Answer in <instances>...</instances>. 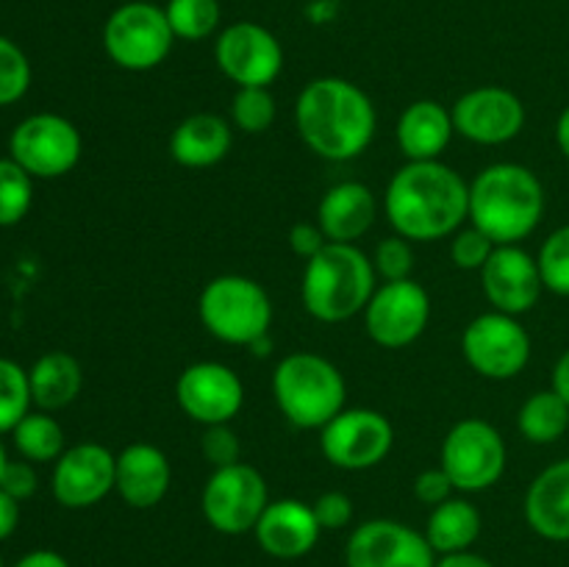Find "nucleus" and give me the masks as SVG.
Here are the masks:
<instances>
[{
  "label": "nucleus",
  "instance_id": "obj_1",
  "mask_svg": "<svg viewBox=\"0 0 569 567\" xmlns=\"http://www.w3.org/2000/svg\"><path fill=\"white\" fill-rule=\"evenodd\" d=\"M383 211L409 242H437L470 220V183L439 159L409 161L389 181Z\"/></svg>",
  "mask_w": 569,
  "mask_h": 567
},
{
  "label": "nucleus",
  "instance_id": "obj_2",
  "mask_svg": "<svg viewBox=\"0 0 569 567\" xmlns=\"http://www.w3.org/2000/svg\"><path fill=\"white\" fill-rule=\"evenodd\" d=\"M295 126L311 153L328 161L359 159L376 139V103L359 83L322 76L295 100Z\"/></svg>",
  "mask_w": 569,
  "mask_h": 567
},
{
  "label": "nucleus",
  "instance_id": "obj_3",
  "mask_svg": "<svg viewBox=\"0 0 569 567\" xmlns=\"http://www.w3.org/2000/svg\"><path fill=\"white\" fill-rule=\"evenodd\" d=\"M545 217V187L517 161L483 167L470 183V222L495 245H520Z\"/></svg>",
  "mask_w": 569,
  "mask_h": 567
},
{
  "label": "nucleus",
  "instance_id": "obj_4",
  "mask_svg": "<svg viewBox=\"0 0 569 567\" xmlns=\"http://www.w3.org/2000/svg\"><path fill=\"white\" fill-rule=\"evenodd\" d=\"M376 267L359 245L328 242L306 261L300 298L306 311L320 322H345L365 315L376 292Z\"/></svg>",
  "mask_w": 569,
  "mask_h": 567
},
{
  "label": "nucleus",
  "instance_id": "obj_5",
  "mask_svg": "<svg viewBox=\"0 0 569 567\" xmlns=\"http://www.w3.org/2000/svg\"><path fill=\"white\" fill-rule=\"evenodd\" d=\"M272 398L292 426L320 431L345 409L348 384L331 359L298 350L278 361L272 372Z\"/></svg>",
  "mask_w": 569,
  "mask_h": 567
},
{
  "label": "nucleus",
  "instance_id": "obj_6",
  "mask_svg": "<svg viewBox=\"0 0 569 567\" xmlns=\"http://www.w3.org/2000/svg\"><path fill=\"white\" fill-rule=\"evenodd\" d=\"M198 315L214 339L250 348L270 334L272 300L259 281L228 272L206 284L198 298Z\"/></svg>",
  "mask_w": 569,
  "mask_h": 567
},
{
  "label": "nucleus",
  "instance_id": "obj_7",
  "mask_svg": "<svg viewBox=\"0 0 569 567\" xmlns=\"http://www.w3.org/2000/svg\"><path fill=\"white\" fill-rule=\"evenodd\" d=\"M176 33L167 22L164 6L131 0L117 6L103 26V50L128 72H148L170 56Z\"/></svg>",
  "mask_w": 569,
  "mask_h": 567
},
{
  "label": "nucleus",
  "instance_id": "obj_8",
  "mask_svg": "<svg viewBox=\"0 0 569 567\" xmlns=\"http://www.w3.org/2000/svg\"><path fill=\"white\" fill-rule=\"evenodd\" d=\"M506 465L509 450L503 434L481 417H465L445 437L439 467L461 493H483L495 487L503 478Z\"/></svg>",
  "mask_w": 569,
  "mask_h": 567
},
{
  "label": "nucleus",
  "instance_id": "obj_9",
  "mask_svg": "<svg viewBox=\"0 0 569 567\" xmlns=\"http://www.w3.org/2000/svg\"><path fill=\"white\" fill-rule=\"evenodd\" d=\"M267 504H270V489L264 476L244 461L211 472L200 495L206 523L228 537L253 531Z\"/></svg>",
  "mask_w": 569,
  "mask_h": 567
},
{
  "label": "nucleus",
  "instance_id": "obj_10",
  "mask_svg": "<svg viewBox=\"0 0 569 567\" xmlns=\"http://www.w3.org/2000/svg\"><path fill=\"white\" fill-rule=\"evenodd\" d=\"M461 354L478 376L489 381H509L531 361V334L517 317L492 309L478 315L465 328Z\"/></svg>",
  "mask_w": 569,
  "mask_h": 567
},
{
  "label": "nucleus",
  "instance_id": "obj_11",
  "mask_svg": "<svg viewBox=\"0 0 569 567\" xmlns=\"http://www.w3.org/2000/svg\"><path fill=\"white\" fill-rule=\"evenodd\" d=\"M81 131L67 117L31 115L9 137V156L31 178H61L81 161Z\"/></svg>",
  "mask_w": 569,
  "mask_h": 567
},
{
  "label": "nucleus",
  "instance_id": "obj_12",
  "mask_svg": "<svg viewBox=\"0 0 569 567\" xmlns=\"http://www.w3.org/2000/svg\"><path fill=\"white\" fill-rule=\"evenodd\" d=\"M395 445V426L376 409H342L320 428V450L333 467L350 472L378 467Z\"/></svg>",
  "mask_w": 569,
  "mask_h": 567
},
{
  "label": "nucleus",
  "instance_id": "obj_13",
  "mask_svg": "<svg viewBox=\"0 0 569 567\" xmlns=\"http://www.w3.org/2000/svg\"><path fill=\"white\" fill-rule=\"evenodd\" d=\"M431 320V298L415 278L383 281L365 309L367 337L389 350L417 342Z\"/></svg>",
  "mask_w": 569,
  "mask_h": 567
},
{
  "label": "nucleus",
  "instance_id": "obj_14",
  "mask_svg": "<svg viewBox=\"0 0 569 567\" xmlns=\"http://www.w3.org/2000/svg\"><path fill=\"white\" fill-rule=\"evenodd\" d=\"M214 59L222 76L237 87H270L283 70V48L276 33L248 20L222 28Z\"/></svg>",
  "mask_w": 569,
  "mask_h": 567
},
{
  "label": "nucleus",
  "instance_id": "obj_15",
  "mask_svg": "<svg viewBox=\"0 0 569 567\" xmlns=\"http://www.w3.org/2000/svg\"><path fill=\"white\" fill-rule=\"evenodd\" d=\"M348 567H437V550L417 528L378 517L353 528L345 545Z\"/></svg>",
  "mask_w": 569,
  "mask_h": 567
},
{
  "label": "nucleus",
  "instance_id": "obj_16",
  "mask_svg": "<svg viewBox=\"0 0 569 567\" xmlns=\"http://www.w3.org/2000/svg\"><path fill=\"white\" fill-rule=\"evenodd\" d=\"M176 400L189 420L200 426H222L242 411L244 384L220 361H194L178 376Z\"/></svg>",
  "mask_w": 569,
  "mask_h": 567
},
{
  "label": "nucleus",
  "instance_id": "obj_17",
  "mask_svg": "<svg viewBox=\"0 0 569 567\" xmlns=\"http://www.w3.org/2000/svg\"><path fill=\"white\" fill-rule=\"evenodd\" d=\"M456 133L476 145H506L526 128V103L506 87H478L450 109Z\"/></svg>",
  "mask_w": 569,
  "mask_h": 567
},
{
  "label": "nucleus",
  "instance_id": "obj_18",
  "mask_svg": "<svg viewBox=\"0 0 569 567\" xmlns=\"http://www.w3.org/2000/svg\"><path fill=\"white\" fill-rule=\"evenodd\" d=\"M117 456L100 442H81L67 448L53 467V498L64 509H89L114 489Z\"/></svg>",
  "mask_w": 569,
  "mask_h": 567
},
{
  "label": "nucleus",
  "instance_id": "obj_19",
  "mask_svg": "<svg viewBox=\"0 0 569 567\" xmlns=\"http://www.w3.org/2000/svg\"><path fill=\"white\" fill-rule=\"evenodd\" d=\"M481 289L495 311L520 317L542 298V272L537 256L520 245H498L481 267Z\"/></svg>",
  "mask_w": 569,
  "mask_h": 567
},
{
  "label": "nucleus",
  "instance_id": "obj_20",
  "mask_svg": "<svg viewBox=\"0 0 569 567\" xmlns=\"http://www.w3.org/2000/svg\"><path fill=\"white\" fill-rule=\"evenodd\" d=\"M256 543L272 559H300L311 554L322 528L315 509L298 498L270 500L253 528Z\"/></svg>",
  "mask_w": 569,
  "mask_h": 567
},
{
  "label": "nucleus",
  "instance_id": "obj_21",
  "mask_svg": "<svg viewBox=\"0 0 569 567\" xmlns=\"http://www.w3.org/2000/svg\"><path fill=\"white\" fill-rule=\"evenodd\" d=\"M172 484L170 459L150 442H133L117 454L114 489L131 509H153Z\"/></svg>",
  "mask_w": 569,
  "mask_h": 567
},
{
  "label": "nucleus",
  "instance_id": "obj_22",
  "mask_svg": "<svg viewBox=\"0 0 569 567\" xmlns=\"http://www.w3.org/2000/svg\"><path fill=\"white\" fill-rule=\"evenodd\" d=\"M376 215V195L361 181L333 183L317 206V222L326 231L328 242L356 245V239L370 231Z\"/></svg>",
  "mask_w": 569,
  "mask_h": 567
},
{
  "label": "nucleus",
  "instance_id": "obj_23",
  "mask_svg": "<svg viewBox=\"0 0 569 567\" xmlns=\"http://www.w3.org/2000/svg\"><path fill=\"white\" fill-rule=\"evenodd\" d=\"M526 520L550 543H569V459L553 461L526 493Z\"/></svg>",
  "mask_w": 569,
  "mask_h": 567
},
{
  "label": "nucleus",
  "instance_id": "obj_24",
  "mask_svg": "<svg viewBox=\"0 0 569 567\" xmlns=\"http://www.w3.org/2000/svg\"><path fill=\"white\" fill-rule=\"evenodd\" d=\"M233 128L226 117L214 111H198L178 122L170 137V156L189 170L214 167L231 153Z\"/></svg>",
  "mask_w": 569,
  "mask_h": 567
},
{
  "label": "nucleus",
  "instance_id": "obj_25",
  "mask_svg": "<svg viewBox=\"0 0 569 567\" xmlns=\"http://www.w3.org/2000/svg\"><path fill=\"white\" fill-rule=\"evenodd\" d=\"M453 115L437 100H415L403 109L398 120L400 150L409 161H437L453 139Z\"/></svg>",
  "mask_w": 569,
  "mask_h": 567
},
{
  "label": "nucleus",
  "instance_id": "obj_26",
  "mask_svg": "<svg viewBox=\"0 0 569 567\" xmlns=\"http://www.w3.org/2000/svg\"><path fill=\"white\" fill-rule=\"evenodd\" d=\"M28 381H31V398L39 409L59 411L81 395L83 370L72 354L50 350L33 361Z\"/></svg>",
  "mask_w": 569,
  "mask_h": 567
},
{
  "label": "nucleus",
  "instance_id": "obj_27",
  "mask_svg": "<svg viewBox=\"0 0 569 567\" xmlns=\"http://www.w3.org/2000/svg\"><path fill=\"white\" fill-rule=\"evenodd\" d=\"M481 528L483 520L476 504H470L467 498H448L445 504L433 506L426 526V539L437 550V556L461 554L478 543Z\"/></svg>",
  "mask_w": 569,
  "mask_h": 567
},
{
  "label": "nucleus",
  "instance_id": "obj_28",
  "mask_svg": "<svg viewBox=\"0 0 569 567\" xmlns=\"http://www.w3.org/2000/svg\"><path fill=\"white\" fill-rule=\"evenodd\" d=\"M517 428L533 445L559 442L569 431V404L553 387L539 389L520 406Z\"/></svg>",
  "mask_w": 569,
  "mask_h": 567
},
{
  "label": "nucleus",
  "instance_id": "obj_29",
  "mask_svg": "<svg viewBox=\"0 0 569 567\" xmlns=\"http://www.w3.org/2000/svg\"><path fill=\"white\" fill-rule=\"evenodd\" d=\"M14 448L26 461H56L64 454V428L50 411H28L14 431Z\"/></svg>",
  "mask_w": 569,
  "mask_h": 567
},
{
  "label": "nucleus",
  "instance_id": "obj_30",
  "mask_svg": "<svg viewBox=\"0 0 569 567\" xmlns=\"http://www.w3.org/2000/svg\"><path fill=\"white\" fill-rule=\"evenodd\" d=\"M164 14L176 39L200 42L220 31L222 6L220 0H167Z\"/></svg>",
  "mask_w": 569,
  "mask_h": 567
},
{
  "label": "nucleus",
  "instance_id": "obj_31",
  "mask_svg": "<svg viewBox=\"0 0 569 567\" xmlns=\"http://www.w3.org/2000/svg\"><path fill=\"white\" fill-rule=\"evenodd\" d=\"M31 381L17 361L0 359V434L14 431L17 422L31 411Z\"/></svg>",
  "mask_w": 569,
  "mask_h": 567
},
{
  "label": "nucleus",
  "instance_id": "obj_32",
  "mask_svg": "<svg viewBox=\"0 0 569 567\" xmlns=\"http://www.w3.org/2000/svg\"><path fill=\"white\" fill-rule=\"evenodd\" d=\"M33 203V178L14 159H0V228L17 226Z\"/></svg>",
  "mask_w": 569,
  "mask_h": 567
},
{
  "label": "nucleus",
  "instance_id": "obj_33",
  "mask_svg": "<svg viewBox=\"0 0 569 567\" xmlns=\"http://www.w3.org/2000/svg\"><path fill=\"white\" fill-rule=\"evenodd\" d=\"M278 106L270 87H239L231 100V122L242 133H264L276 122Z\"/></svg>",
  "mask_w": 569,
  "mask_h": 567
},
{
  "label": "nucleus",
  "instance_id": "obj_34",
  "mask_svg": "<svg viewBox=\"0 0 569 567\" xmlns=\"http://www.w3.org/2000/svg\"><path fill=\"white\" fill-rule=\"evenodd\" d=\"M539 272L548 292L569 298V226L556 228L537 253Z\"/></svg>",
  "mask_w": 569,
  "mask_h": 567
},
{
  "label": "nucleus",
  "instance_id": "obj_35",
  "mask_svg": "<svg viewBox=\"0 0 569 567\" xmlns=\"http://www.w3.org/2000/svg\"><path fill=\"white\" fill-rule=\"evenodd\" d=\"M31 87V61L17 42L0 37V106H11L26 98Z\"/></svg>",
  "mask_w": 569,
  "mask_h": 567
},
{
  "label": "nucleus",
  "instance_id": "obj_36",
  "mask_svg": "<svg viewBox=\"0 0 569 567\" xmlns=\"http://www.w3.org/2000/svg\"><path fill=\"white\" fill-rule=\"evenodd\" d=\"M372 267H376V272L383 281H403V278H411V270H415V248L400 233L381 239L376 245V253H372Z\"/></svg>",
  "mask_w": 569,
  "mask_h": 567
},
{
  "label": "nucleus",
  "instance_id": "obj_37",
  "mask_svg": "<svg viewBox=\"0 0 569 567\" xmlns=\"http://www.w3.org/2000/svg\"><path fill=\"white\" fill-rule=\"evenodd\" d=\"M495 248H498V245H495L481 228H476L470 222V226L467 228L461 226L459 231L453 233V242H450V259H453V265L459 267V270L481 272V267L487 265Z\"/></svg>",
  "mask_w": 569,
  "mask_h": 567
},
{
  "label": "nucleus",
  "instance_id": "obj_38",
  "mask_svg": "<svg viewBox=\"0 0 569 567\" xmlns=\"http://www.w3.org/2000/svg\"><path fill=\"white\" fill-rule=\"evenodd\" d=\"M200 450H203L206 461L214 470L242 461V442H239L237 431L228 422H222V426H206L203 439H200Z\"/></svg>",
  "mask_w": 569,
  "mask_h": 567
},
{
  "label": "nucleus",
  "instance_id": "obj_39",
  "mask_svg": "<svg viewBox=\"0 0 569 567\" xmlns=\"http://www.w3.org/2000/svg\"><path fill=\"white\" fill-rule=\"evenodd\" d=\"M311 509H315V517L322 531H339V528H348L353 523V500H350V495L339 493V489L322 493L311 504Z\"/></svg>",
  "mask_w": 569,
  "mask_h": 567
},
{
  "label": "nucleus",
  "instance_id": "obj_40",
  "mask_svg": "<svg viewBox=\"0 0 569 567\" xmlns=\"http://www.w3.org/2000/svg\"><path fill=\"white\" fill-rule=\"evenodd\" d=\"M453 481L448 478V472L442 467H431V470H422L415 478V498L422 500L428 506H439L450 498L453 493Z\"/></svg>",
  "mask_w": 569,
  "mask_h": 567
},
{
  "label": "nucleus",
  "instance_id": "obj_41",
  "mask_svg": "<svg viewBox=\"0 0 569 567\" xmlns=\"http://www.w3.org/2000/svg\"><path fill=\"white\" fill-rule=\"evenodd\" d=\"M0 489L14 500H26L37 493V470L31 461H9L0 478Z\"/></svg>",
  "mask_w": 569,
  "mask_h": 567
},
{
  "label": "nucleus",
  "instance_id": "obj_42",
  "mask_svg": "<svg viewBox=\"0 0 569 567\" xmlns=\"http://www.w3.org/2000/svg\"><path fill=\"white\" fill-rule=\"evenodd\" d=\"M289 245H292L295 253L300 256V259H315L317 253H320L322 248L328 245V237L326 231L320 228V222H295L292 228H289Z\"/></svg>",
  "mask_w": 569,
  "mask_h": 567
},
{
  "label": "nucleus",
  "instance_id": "obj_43",
  "mask_svg": "<svg viewBox=\"0 0 569 567\" xmlns=\"http://www.w3.org/2000/svg\"><path fill=\"white\" fill-rule=\"evenodd\" d=\"M17 523H20V500L0 489V543L14 534Z\"/></svg>",
  "mask_w": 569,
  "mask_h": 567
},
{
  "label": "nucleus",
  "instance_id": "obj_44",
  "mask_svg": "<svg viewBox=\"0 0 569 567\" xmlns=\"http://www.w3.org/2000/svg\"><path fill=\"white\" fill-rule=\"evenodd\" d=\"M14 567H70V561H67L61 554H56V550L39 548L22 556Z\"/></svg>",
  "mask_w": 569,
  "mask_h": 567
},
{
  "label": "nucleus",
  "instance_id": "obj_45",
  "mask_svg": "<svg viewBox=\"0 0 569 567\" xmlns=\"http://www.w3.org/2000/svg\"><path fill=\"white\" fill-rule=\"evenodd\" d=\"M437 567H495V565L489 559H483V556L472 554V550H461V554L439 556Z\"/></svg>",
  "mask_w": 569,
  "mask_h": 567
},
{
  "label": "nucleus",
  "instance_id": "obj_46",
  "mask_svg": "<svg viewBox=\"0 0 569 567\" xmlns=\"http://www.w3.org/2000/svg\"><path fill=\"white\" fill-rule=\"evenodd\" d=\"M553 389L569 404V348L559 356L553 367Z\"/></svg>",
  "mask_w": 569,
  "mask_h": 567
},
{
  "label": "nucleus",
  "instance_id": "obj_47",
  "mask_svg": "<svg viewBox=\"0 0 569 567\" xmlns=\"http://www.w3.org/2000/svg\"><path fill=\"white\" fill-rule=\"evenodd\" d=\"M556 145H559L561 156L569 159V106H565V111L556 120Z\"/></svg>",
  "mask_w": 569,
  "mask_h": 567
},
{
  "label": "nucleus",
  "instance_id": "obj_48",
  "mask_svg": "<svg viewBox=\"0 0 569 567\" xmlns=\"http://www.w3.org/2000/svg\"><path fill=\"white\" fill-rule=\"evenodd\" d=\"M6 465H9V456H6V448H3V442H0V478H3V470H6Z\"/></svg>",
  "mask_w": 569,
  "mask_h": 567
},
{
  "label": "nucleus",
  "instance_id": "obj_49",
  "mask_svg": "<svg viewBox=\"0 0 569 567\" xmlns=\"http://www.w3.org/2000/svg\"><path fill=\"white\" fill-rule=\"evenodd\" d=\"M0 567H3V559H0Z\"/></svg>",
  "mask_w": 569,
  "mask_h": 567
}]
</instances>
